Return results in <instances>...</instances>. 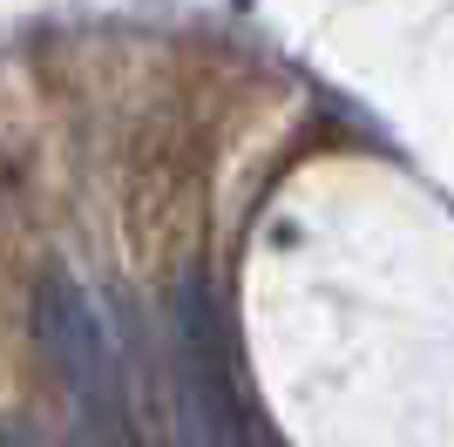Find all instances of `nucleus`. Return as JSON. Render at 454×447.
Here are the masks:
<instances>
[{
  "instance_id": "1",
  "label": "nucleus",
  "mask_w": 454,
  "mask_h": 447,
  "mask_svg": "<svg viewBox=\"0 0 454 447\" xmlns=\"http://www.w3.org/2000/svg\"><path fill=\"white\" fill-rule=\"evenodd\" d=\"M35 325H41V346L55 359L61 387H68V407H75L82 434L95 447H136L122 359H115V339L102 325V305L89 298V285L68 278V271H48L35 292Z\"/></svg>"
},
{
  "instance_id": "2",
  "label": "nucleus",
  "mask_w": 454,
  "mask_h": 447,
  "mask_svg": "<svg viewBox=\"0 0 454 447\" xmlns=\"http://www.w3.org/2000/svg\"><path fill=\"white\" fill-rule=\"evenodd\" d=\"M170 420L176 447H251L245 413H238L224 312L197 271H184L170 298Z\"/></svg>"
},
{
  "instance_id": "3",
  "label": "nucleus",
  "mask_w": 454,
  "mask_h": 447,
  "mask_svg": "<svg viewBox=\"0 0 454 447\" xmlns=\"http://www.w3.org/2000/svg\"><path fill=\"white\" fill-rule=\"evenodd\" d=\"M0 447H48V441H35V434H20V427H0Z\"/></svg>"
}]
</instances>
